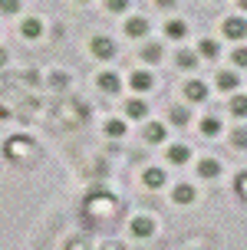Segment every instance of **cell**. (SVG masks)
Masks as SVG:
<instances>
[{
	"mask_svg": "<svg viewBox=\"0 0 247 250\" xmlns=\"http://www.w3.org/2000/svg\"><path fill=\"white\" fill-rule=\"evenodd\" d=\"M142 56H145V62H158L161 60V46L158 43H148L145 50H142Z\"/></svg>",
	"mask_w": 247,
	"mask_h": 250,
	"instance_id": "ffe728a7",
	"label": "cell"
},
{
	"mask_svg": "<svg viewBox=\"0 0 247 250\" xmlns=\"http://www.w3.org/2000/svg\"><path fill=\"white\" fill-rule=\"evenodd\" d=\"M224 37L227 40H244L247 37V20L244 17H227V20H224Z\"/></svg>",
	"mask_w": 247,
	"mask_h": 250,
	"instance_id": "7a4b0ae2",
	"label": "cell"
},
{
	"mask_svg": "<svg viewBox=\"0 0 247 250\" xmlns=\"http://www.w3.org/2000/svg\"><path fill=\"white\" fill-rule=\"evenodd\" d=\"M132 234L135 237H152V221L148 217H135L132 221Z\"/></svg>",
	"mask_w": 247,
	"mask_h": 250,
	"instance_id": "4fadbf2b",
	"label": "cell"
},
{
	"mask_svg": "<svg viewBox=\"0 0 247 250\" xmlns=\"http://www.w3.org/2000/svg\"><path fill=\"white\" fill-rule=\"evenodd\" d=\"M40 33H43V23H40L37 17H33V20H23V37L26 40H37Z\"/></svg>",
	"mask_w": 247,
	"mask_h": 250,
	"instance_id": "9a60e30c",
	"label": "cell"
},
{
	"mask_svg": "<svg viewBox=\"0 0 247 250\" xmlns=\"http://www.w3.org/2000/svg\"><path fill=\"white\" fill-rule=\"evenodd\" d=\"M185 96L191 102H201V99H208V86H204L201 79H191V83L185 86Z\"/></svg>",
	"mask_w": 247,
	"mask_h": 250,
	"instance_id": "277c9868",
	"label": "cell"
},
{
	"mask_svg": "<svg viewBox=\"0 0 247 250\" xmlns=\"http://www.w3.org/2000/svg\"><path fill=\"white\" fill-rule=\"evenodd\" d=\"M231 112H234L237 119H247V96H234V99H231Z\"/></svg>",
	"mask_w": 247,
	"mask_h": 250,
	"instance_id": "d6986e66",
	"label": "cell"
},
{
	"mask_svg": "<svg viewBox=\"0 0 247 250\" xmlns=\"http://www.w3.org/2000/svg\"><path fill=\"white\" fill-rule=\"evenodd\" d=\"M129 115H132V119H145V115H148V102L132 99V102H129Z\"/></svg>",
	"mask_w": 247,
	"mask_h": 250,
	"instance_id": "ac0fdd59",
	"label": "cell"
},
{
	"mask_svg": "<svg viewBox=\"0 0 247 250\" xmlns=\"http://www.w3.org/2000/svg\"><path fill=\"white\" fill-rule=\"evenodd\" d=\"M237 83H241V76H237V73H218V89H224V92L237 89Z\"/></svg>",
	"mask_w": 247,
	"mask_h": 250,
	"instance_id": "7c38bea8",
	"label": "cell"
},
{
	"mask_svg": "<svg viewBox=\"0 0 247 250\" xmlns=\"http://www.w3.org/2000/svg\"><path fill=\"white\" fill-rule=\"evenodd\" d=\"M201 56H204V60H214V56H218V43H214V40H201Z\"/></svg>",
	"mask_w": 247,
	"mask_h": 250,
	"instance_id": "7402d4cb",
	"label": "cell"
},
{
	"mask_svg": "<svg viewBox=\"0 0 247 250\" xmlns=\"http://www.w3.org/2000/svg\"><path fill=\"white\" fill-rule=\"evenodd\" d=\"M241 10H247V0H241Z\"/></svg>",
	"mask_w": 247,
	"mask_h": 250,
	"instance_id": "1f68e13d",
	"label": "cell"
},
{
	"mask_svg": "<svg viewBox=\"0 0 247 250\" xmlns=\"http://www.w3.org/2000/svg\"><path fill=\"white\" fill-rule=\"evenodd\" d=\"M30 151H33V142L30 138H10L3 145V155L7 158H30Z\"/></svg>",
	"mask_w": 247,
	"mask_h": 250,
	"instance_id": "6da1fadb",
	"label": "cell"
},
{
	"mask_svg": "<svg viewBox=\"0 0 247 250\" xmlns=\"http://www.w3.org/2000/svg\"><path fill=\"white\" fill-rule=\"evenodd\" d=\"M234 62H237V66H247V50H244V46L234 50Z\"/></svg>",
	"mask_w": 247,
	"mask_h": 250,
	"instance_id": "83f0119b",
	"label": "cell"
},
{
	"mask_svg": "<svg viewBox=\"0 0 247 250\" xmlns=\"http://www.w3.org/2000/svg\"><path fill=\"white\" fill-rule=\"evenodd\" d=\"M178 66H185V69H191V66H198V56L191 50H181L178 53Z\"/></svg>",
	"mask_w": 247,
	"mask_h": 250,
	"instance_id": "44dd1931",
	"label": "cell"
},
{
	"mask_svg": "<svg viewBox=\"0 0 247 250\" xmlns=\"http://www.w3.org/2000/svg\"><path fill=\"white\" fill-rule=\"evenodd\" d=\"M152 83H155L152 73H132V89H135V92H148Z\"/></svg>",
	"mask_w": 247,
	"mask_h": 250,
	"instance_id": "30bf717a",
	"label": "cell"
},
{
	"mask_svg": "<svg viewBox=\"0 0 247 250\" xmlns=\"http://www.w3.org/2000/svg\"><path fill=\"white\" fill-rule=\"evenodd\" d=\"M106 132H109L112 138H119V135H125V122H119V119H112V122L106 125Z\"/></svg>",
	"mask_w": 247,
	"mask_h": 250,
	"instance_id": "603a6c76",
	"label": "cell"
},
{
	"mask_svg": "<svg viewBox=\"0 0 247 250\" xmlns=\"http://www.w3.org/2000/svg\"><path fill=\"white\" fill-rule=\"evenodd\" d=\"M125 33H129V37H145L148 33V20L145 17H132V20L125 23Z\"/></svg>",
	"mask_w": 247,
	"mask_h": 250,
	"instance_id": "5b68a950",
	"label": "cell"
},
{
	"mask_svg": "<svg viewBox=\"0 0 247 250\" xmlns=\"http://www.w3.org/2000/svg\"><path fill=\"white\" fill-rule=\"evenodd\" d=\"M145 142H152V145L165 142V125H161V122H148L145 125Z\"/></svg>",
	"mask_w": 247,
	"mask_h": 250,
	"instance_id": "52a82bcc",
	"label": "cell"
},
{
	"mask_svg": "<svg viewBox=\"0 0 247 250\" xmlns=\"http://www.w3.org/2000/svg\"><path fill=\"white\" fill-rule=\"evenodd\" d=\"M172 198H175V204H191V201H195V188L191 185H178Z\"/></svg>",
	"mask_w": 247,
	"mask_h": 250,
	"instance_id": "8fae6325",
	"label": "cell"
},
{
	"mask_svg": "<svg viewBox=\"0 0 247 250\" xmlns=\"http://www.w3.org/2000/svg\"><path fill=\"white\" fill-rule=\"evenodd\" d=\"M109 10L112 13H125L129 10V0H109Z\"/></svg>",
	"mask_w": 247,
	"mask_h": 250,
	"instance_id": "484cf974",
	"label": "cell"
},
{
	"mask_svg": "<svg viewBox=\"0 0 247 250\" xmlns=\"http://www.w3.org/2000/svg\"><path fill=\"white\" fill-rule=\"evenodd\" d=\"M172 122L175 125H185L188 122V109H181V105H178V109H172Z\"/></svg>",
	"mask_w": 247,
	"mask_h": 250,
	"instance_id": "cb8c5ba5",
	"label": "cell"
},
{
	"mask_svg": "<svg viewBox=\"0 0 247 250\" xmlns=\"http://www.w3.org/2000/svg\"><path fill=\"white\" fill-rule=\"evenodd\" d=\"M158 7H172V3H178V0H155Z\"/></svg>",
	"mask_w": 247,
	"mask_h": 250,
	"instance_id": "f546056e",
	"label": "cell"
},
{
	"mask_svg": "<svg viewBox=\"0 0 247 250\" xmlns=\"http://www.w3.org/2000/svg\"><path fill=\"white\" fill-rule=\"evenodd\" d=\"M99 89H102V92H119V89H122V79L115 73H102L99 76Z\"/></svg>",
	"mask_w": 247,
	"mask_h": 250,
	"instance_id": "8992f818",
	"label": "cell"
},
{
	"mask_svg": "<svg viewBox=\"0 0 247 250\" xmlns=\"http://www.w3.org/2000/svg\"><path fill=\"white\" fill-rule=\"evenodd\" d=\"M0 10L3 13H20V0H0Z\"/></svg>",
	"mask_w": 247,
	"mask_h": 250,
	"instance_id": "d4e9b609",
	"label": "cell"
},
{
	"mask_svg": "<svg viewBox=\"0 0 247 250\" xmlns=\"http://www.w3.org/2000/svg\"><path fill=\"white\" fill-rule=\"evenodd\" d=\"M198 175H201V178H218V175H221V162H214V158H204V162L198 165Z\"/></svg>",
	"mask_w": 247,
	"mask_h": 250,
	"instance_id": "ba28073f",
	"label": "cell"
},
{
	"mask_svg": "<svg viewBox=\"0 0 247 250\" xmlns=\"http://www.w3.org/2000/svg\"><path fill=\"white\" fill-rule=\"evenodd\" d=\"M92 53H96L99 60H112L115 56V40H109V37H92Z\"/></svg>",
	"mask_w": 247,
	"mask_h": 250,
	"instance_id": "3957f363",
	"label": "cell"
},
{
	"mask_svg": "<svg viewBox=\"0 0 247 250\" xmlns=\"http://www.w3.org/2000/svg\"><path fill=\"white\" fill-rule=\"evenodd\" d=\"M234 145H247V132L237 128V132H234Z\"/></svg>",
	"mask_w": 247,
	"mask_h": 250,
	"instance_id": "f1b7e54d",
	"label": "cell"
},
{
	"mask_svg": "<svg viewBox=\"0 0 247 250\" xmlns=\"http://www.w3.org/2000/svg\"><path fill=\"white\" fill-rule=\"evenodd\" d=\"M3 62H7V50H0V66H3Z\"/></svg>",
	"mask_w": 247,
	"mask_h": 250,
	"instance_id": "4dcf8cb0",
	"label": "cell"
},
{
	"mask_svg": "<svg viewBox=\"0 0 247 250\" xmlns=\"http://www.w3.org/2000/svg\"><path fill=\"white\" fill-rule=\"evenodd\" d=\"M165 155H168V162H172V165H185L188 158H191V155H188V145H172Z\"/></svg>",
	"mask_w": 247,
	"mask_h": 250,
	"instance_id": "9c48e42d",
	"label": "cell"
},
{
	"mask_svg": "<svg viewBox=\"0 0 247 250\" xmlns=\"http://www.w3.org/2000/svg\"><path fill=\"white\" fill-rule=\"evenodd\" d=\"M237 194H241V198H247V171L237 178Z\"/></svg>",
	"mask_w": 247,
	"mask_h": 250,
	"instance_id": "4316f807",
	"label": "cell"
},
{
	"mask_svg": "<svg viewBox=\"0 0 247 250\" xmlns=\"http://www.w3.org/2000/svg\"><path fill=\"white\" fill-rule=\"evenodd\" d=\"M201 132H204L208 138H214L218 132H221V122H218L214 115H208V119H201Z\"/></svg>",
	"mask_w": 247,
	"mask_h": 250,
	"instance_id": "e0dca14e",
	"label": "cell"
},
{
	"mask_svg": "<svg viewBox=\"0 0 247 250\" xmlns=\"http://www.w3.org/2000/svg\"><path fill=\"white\" fill-rule=\"evenodd\" d=\"M165 33H168L172 40H181L188 33V26L181 23V20H168V23H165Z\"/></svg>",
	"mask_w": 247,
	"mask_h": 250,
	"instance_id": "5bb4252c",
	"label": "cell"
},
{
	"mask_svg": "<svg viewBox=\"0 0 247 250\" xmlns=\"http://www.w3.org/2000/svg\"><path fill=\"white\" fill-rule=\"evenodd\" d=\"M145 185L148 188H161L165 185V171H161V168H148L145 171Z\"/></svg>",
	"mask_w": 247,
	"mask_h": 250,
	"instance_id": "2e32d148",
	"label": "cell"
}]
</instances>
